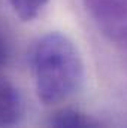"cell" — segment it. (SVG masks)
Wrapping results in <instances>:
<instances>
[{
    "instance_id": "cell-1",
    "label": "cell",
    "mask_w": 127,
    "mask_h": 128,
    "mask_svg": "<svg viewBox=\"0 0 127 128\" xmlns=\"http://www.w3.org/2000/svg\"><path fill=\"white\" fill-rule=\"evenodd\" d=\"M30 63L39 100L57 104L76 94L84 82V63L75 43L61 33L39 37L32 48Z\"/></svg>"
},
{
    "instance_id": "cell-2",
    "label": "cell",
    "mask_w": 127,
    "mask_h": 128,
    "mask_svg": "<svg viewBox=\"0 0 127 128\" xmlns=\"http://www.w3.org/2000/svg\"><path fill=\"white\" fill-rule=\"evenodd\" d=\"M99 30L117 43H127V0H84Z\"/></svg>"
},
{
    "instance_id": "cell-3",
    "label": "cell",
    "mask_w": 127,
    "mask_h": 128,
    "mask_svg": "<svg viewBox=\"0 0 127 128\" xmlns=\"http://www.w3.org/2000/svg\"><path fill=\"white\" fill-rule=\"evenodd\" d=\"M21 92L6 79H0V127H14L24 118Z\"/></svg>"
},
{
    "instance_id": "cell-4",
    "label": "cell",
    "mask_w": 127,
    "mask_h": 128,
    "mask_svg": "<svg viewBox=\"0 0 127 128\" xmlns=\"http://www.w3.org/2000/svg\"><path fill=\"white\" fill-rule=\"evenodd\" d=\"M51 127H67V128H85V127H97L99 122L93 118L87 116L85 113H81L73 109H63L57 112L51 119H49Z\"/></svg>"
},
{
    "instance_id": "cell-5",
    "label": "cell",
    "mask_w": 127,
    "mask_h": 128,
    "mask_svg": "<svg viewBox=\"0 0 127 128\" xmlns=\"http://www.w3.org/2000/svg\"><path fill=\"white\" fill-rule=\"evenodd\" d=\"M9 2L14 12L23 21H32L42 12V9L46 6L49 0H9Z\"/></svg>"
},
{
    "instance_id": "cell-6",
    "label": "cell",
    "mask_w": 127,
    "mask_h": 128,
    "mask_svg": "<svg viewBox=\"0 0 127 128\" xmlns=\"http://www.w3.org/2000/svg\"><path fill=\"white\" fill-rule=\"evenodd\" d=\"M12 57V42L5 27L0 24V70L5 68Z\"/></svg>"
}]
</instances>
